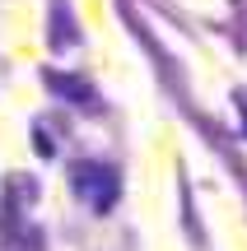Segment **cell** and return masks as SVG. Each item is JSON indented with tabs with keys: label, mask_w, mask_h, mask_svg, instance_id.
I'll return each mask as SVG.
<instances>
[{
	"label": "cell",
	"mask_w": 247,
	"mask_h": 251,
	"mask_svg": "<svg viewBox=\"0 0 247 251\" xmlns=\"http://www.w3.org/2000/svg\"><path fill=\"white\" fill-rule=\"evenodd\" d=\"M70 191L93 209V214H108L121 196V172L112 163H93V158H80L70 163Z\"/></svg>",
	"instance_id": "6da1fadb"
},
{
	"label": "cell",
	"mask_w": 247,
	"mask_h": 251,
	"mask_svg": "<svg viewBox=\"0 0 247 251\" xmlns=\"http://www.w3.org/2000/svg\"><path fill=\"white\" fill-rule=\"evenodd\" d=\"M42 84H47V89H52L61 102H70V107H80V112H93V107H98V89H93L89 79H80V75L42 70Z\"/></svg>",
	"instance_id": "7a4b0ae2"
},
{
	"label": "cell",
	"mask_w": 247,
	"mask_h": 251,
	"mask_svg": "<svg viewBox=\"0 0 247 251\" xmlns=\"http://www.w3.org/2000/svg\"><path fill=\"white\" fill-rule=\"evenodd\" d=\"M70 14V5H65V0H52V47H75V28L70 24H61V19Z\"/></svg>",
	"instance_id": "3957f363"
}]
</instances>
